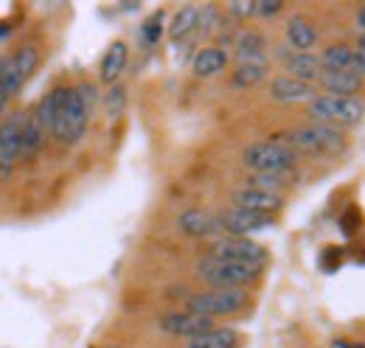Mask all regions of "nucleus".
<instances>
[{"instance_id": "f257e3e1", "label": "nucleus", "mask_w": 365, "mask_h": 348, "mask_svg": "<svg viewBox=\"0 0 365 348\" xmlns=\"http://www.w3.org/2000/svg\"><path fill=\"white\" fill-rule=\"evenodd\" d=\"M273 140L284 143L287 149H292L295 155H312V158H334L346 149V135L334 127L326 124H307V127H295V130L278 132Z\"/></svg>"}, {"instance_id": "f03ea898", "label": "nucleus", "mask_w": 365, "mask_h": 348, "mask_svg": "<svg viewBox=\"0 0 365 348\" xmlns=\"http://www.w3.org/2000/svg\"><path fill=\"white\" fill-rule=\"evenodd\" d=\"M264 267H253V264H239V261L214 259V256H202L194 267V275L208 284V290H247L250 284L259 281Z\"/></svg>"}, {"instance_id": "7ed1b4c3", "label": "nucleus", "mask_w": 365, "mask_h": 348, "mask_svg": "<svg viewBox=\"0 0 365 348\" xmlns=\"http://www.w3.org/2000/svg\"><path fill=\"white\" fill-rule=\"evenodd\" d=\"M37 65H40V51L31 43H23L11 53L0 56V110L3 113L9 107V98L17 96L20 87L34 76Z\"/></svg>"}, {"instance_id": "20e7f679", "label": "nucleus", "mask_w": 365, "mask_h": 348, "mask_svg": "<svg viewBox=\"0 0 365 348\" xmlns=\"http://www.w3.org/2000/svg\"><path fill=\"white\" fill-rule=\"evenodd\" d=\"M309 118L315 124L326 127H354L365 118V104L360 98H346V96H326L318 93L309 101Z\"/></svg>"}, {"instance_id": "39448f33", "label": "nucleus", "mask_w": 365, "mask_h": 348, "mask_svg": "<svg viewBox=\"0 0 365 348\" xmlns=\"http://www.w3.org/2000/svg\"><path fill=\"white\" fill-rule=\"evenodd\" d=\"M242 163L250 174H284L295 169L298 155L278 140H256L242 152Z\"/></svg>"}, {"instance_id": "423d86ee", "label": "nucleus", "mask_w": 365, "mask_h": 348, "mask_svg": "<svg viewBox=\"0 0 365 348\" xmlns=\"http://www.w3.org/2000/svg\"><path fill=\"white\" fill-rule=\"evenodd\" d=\"M247 304H250L247 290H205V292H197V295L185 298V309L188 312H194L200 317H208V320L236 314Z\"/></svg>"}, {"instance_id": "0eeeda50", "label": "nucleus", "mask_w": 365, "mask_h": 348, "mask_svg": "<svg viewBox=\"0 0 365 348\" xmlns=\"http://www.w3.org/2000/svg\"><path fill=\"white\" fill-rule=\"evenodd\" d=\"M208 256L225 261H239V264H253V267H264L267 259H270L264 245H259L253 239H245V236H220V239H214Z\"/></svg>"}, {"instance_id": "6e6552de", "label": "nucleus", "mask_w": 365, "mask_h": 348, "mask_svg": "<svg viewBox=\"0 0 365 348\" xmlns=\"http://www.w3.org/2000/svg\"><path fill=\"white\" fill-rule=\"evenodd\" d=\"M88 124H91V113H88V107L82 104V98H79L76 87H73L71 101H68L65 113L59 116V121H56V127L51 132V138L56 143H62V146H73V143H79L85 138Z\"/></svg>"}, {"instance_id": "1a4fd4ad", "label": "nucleus", "mask_w": 365, "mask_h": 348, "mask_svg": "<svg viewBox=\"0 0 365 348\" xmlns=\"http://www.w3.org/2000/svg\"><path fill=\"white\" fill-rule=\"evenodd\" d=\"M26 118L29 113L17 110L0 121V177H9L11 169L20 163V138H23Z\"/></svg>"}, {"instance_id": "9d476101", "label": "nucleus", "mask_w": 365, "mask_h": 348, "mask_svg": "<svg viewBox=\"0 0 365 348\" xmlns=\"http://www.w3.org/2000/svg\"><path fill=\"white\" fill-rule=\"evenodd\" d=\"M158 329H160L163 334H169V337H182V340L188 343V340H194V337L211 332V329H214V320L200 317V314H194V312H188V309H180V312H166V314L158 320Z\"/></svg>"}, {"instance_id": "9b49d317", "label": "nucleus", "mask_w": 365, "mask_h": 348, "mask_svg": "<svg viewBox=\"0 0 365 348\" xmlns=\"http://www.w3.org/2000/svg\"><path fill=\"white\" fill-rule=\"evenodd\" d=\"M220 219V227L225 236H245L250 239V233H259V230H267L273 227L275 217H264V214H253V211H242V208H225L217 214Z\"/></svg>"}, {"instance_id": "f8f14e48", "label": "nucleus", "mask_w": 365, "mask_h": 348, "mask_svg": "<svg viewBox=\"0 0 365 348\" xmlns=\"http://www.w3.org/2000/svg\"><path fill=\"white\" fill-rule=\"evenodd\" d=\"M71 93H73V87H68V85L53 87V90H48L46 96L37 101V107L31 110L34 118L40 121V127H43L48 135L53 132L56 121H59V116L65 113V107H68V101H71Z\"/></svg>"}, {"instance_id": "ddd939ff", "label": "nucleus", "mask_w": 365, "mask_h": 348, "mask_svg": "<svg viewBox=\"0 0 365 348\" xmlns=\"http://www.w3.org/2000/svg\"><path fill=\"white\" fill-rule=\"evenodd\" d=\"M233 208H242V211H253V214H264V217H275L284 205V200L278 194H267V191H259V188H236L233 191Z\"/></svg>"}, {"instance_id": "4468645a", "label": "nucleus", "mask_w": 365, "mask_h": 348, "mask_svg": "<svg viewBox=\"0 0 365 348\" xmlns=\"http://www.w3.org/2000/svg\"><path fill=\"white\" fill-rule=\"evenodd\" d=\"M281 65H284V73L292 76V79H301L307 85L318 82L320 73H323V65H320V56L312 53H301V51H281Z\"/></svg>"}, {"instance_id": "2eb2a0df", "label": "nucleus", "mask_w": 365, "mask_h": 348, "mask_svg": "<svg viewBox=\"0 0 365 348\" xmlns=\"http://www.w3.org/2000/svg\"><path fill=\"white\" fill-rule=\"evenodd\" d=\"M178 230L185 233V236H191V239H208V236L220 239V233H222L220 219L214 217V214H208V211H202V208L182 211L180 217H178Z\"/></svg>"}, {"instance_id": "dca6fc26", "label": "nucleus", "mask_w": 365, "mask_h": 348, "mask_svg": "<svg viewBox=\"0 0 365 348\" xmlns=\"http://www.w3.org/2000/svg\"><path fill=\"white\" fill-rule=\"evenodd\" d=\"M127 62H130V48H127V43L115 40V43L107 45V51H104V56L98 62V79H101V85L107 87L118 85V79L127 71Z\"/></svg>"}, {"instance_id": "f3484780", "label": "nucleus", "mask_w": 365, "mask_h": 348, "mask_svg": "<svg viewBox=\"0 0 365 348\" xmlns=\"http://www.w3.org/2000/svg\"><path fill=\"white\" fill-rule=\"evenodd\" d=\"M267 93H270V98L278 101V104H298V101H312L315 98V87L301 82V79H292L287 73L275 76Z\"/></svg>"}, {"instance_id": "a211bd4d", "label": "nucleus", "mask_w": 365, "mask_h": 348, "mask_svg": "<svg viewBox=\"0 0 365 348\" xmlns=\"http://www.w3.org/2000/svg\"><path fill=\"white\" fill-rule=\"evenodd\" d=\"M287 43L292 51H301V53H312L315 45H318V29L309 17L304 14H292L287 20Z\"/></svg>"}, {"instance_id": "6ab92c4d", "label": "nucleus", "mask_w": 365, "mask_h": 348, "mask_svg": "<svg viewBox=\"0 0 365 348\" xmlns=\"http://www.w3.org/2000/svg\"><path fill=\"white\" fill-rule=\"evenodd\" d=\"M230 62V53L220 45H208L202 51H197L194 62H191V73L197 79H211V76H220Z\"/></svg>"}, {"instance_id": "aec40b11", "label": "nucleus", "mask_w": 365, "mask_h": 348, "mask_svg": "<svg viewBox=\"0 0 365 348\" xmlns=\"http://www.w3.org/2000/svg\"><path fill=\"white\" fill-rule=\"evenodd\" d=\"M233 59H236V65H242V62H264L267 59V40H264V34L253 31V29L236 34V40H233Z\"/></svg>"}, {"instance_id": "412c9836", "label": "nucleus", "mask_w": 365, "mask_h": 348, "mask_svg": "<svg viewBox=\"0 0 365 348\" xmlns=\"http://www.w3.org/2000/svg\"><path fill=\"white\" fill-rule=\"evenodd\" d=\"M320 90L326 96H346V98H357V90L363 87V79L351 71H323L318 79Z\"/></svg>"}, {"instance_id": "4be33fe9", "label": "nucleus", "mask_w": 365, "mask_h": 348, "mask_svg": "<svg viewBox=\"0 0 365 348\" xmlns=\"http://www.w3.org/2000/svg\"><path fill=\"white\" fill-rule=\"evenodd\" d=\"M197 20H200V6H180L172 14L169 26H166L169 40L172 43H185V40L197 37Z\"/></svg>"}, {"instance_id": "5701e85b", "label": "nucleus", "mask_w": 365, "mask_h": 348, "mask_svg": "<svg viewBox=\"0 0 365 348\" xmlns=\"http://www.w3.org/2000/svg\"><path fill=\"white\" fill-rule=\"evenodd\" d=\"M46 138H48V132L40 127V121L34 118V113H29L26 127H23V138H20V163L37 158L40 149L46 146Z\"/></svg>"}, {"instance_id": "b1692460", "label": "nucleus", "mask_w": 365, "mask_h": 348, "mask_svg": "<svg viewBox=\"0 0 365 348\" xmlns=\"http://www.w3.org/2000/svg\"><path fill=\"white\" fill-rule=\"evenodd\" d=\"M267 73H270L267 59H264V62H242V65L233 68L230 85L236 87V90H250V87L262 85V82L267 79Z\"/></svg>"}, {"instance_id": "393cba45", "label": "nucleus", "mask_w": 365, "mask_h": 348, "mask_svg": "<svg viewBox=\"0 0 365 348\" xmlns=\"http://www.w3.org/2000/svg\"><path fill=\"white\" fill-rule=\"evenodd\" d=\"M185 348H239V332L228 326H214L211 332L188 340Z\"/></svg>"}, {"instance_id": "a878e982", "label": "nucleus", "mask_w": 365, "mask_h": 348, "mask_svg": "<svg viewBox=\"0 0 365 348\" xmlns=\"http://www.w3.org/2000/svg\"><path fill=\"white\" fill-rule=\"evenodd\" d=\"M354 51H357V48H351V45H346V43L326 45L323 53H320L323 71H351V65H354Z\"/></svg>"}, {"instance_id": "bb28decb", "label": "nucleus", "mask_w": 365, "mask_h": 348, "mask_svg": "<svg viewBox=\"0 0 365 348\" xmlns=\"http://www.w3.org/2000/svg\"><path fill=\"white\" fill-rule=\"evenodd\" d=\"M292 180V172H284V174H250L247 177V185L250 188H259V191H267V194H278L289 185Z\"/></svg>"}, {"instance_id": "cd10ccee", "label": "nucleus", "mask_w": 365, "mask_h": 348, "mask_svg": "<svg viewBox=\"0 0 365 348\" xmlns=\"http://www.w3.org/2000/svg\"><path fill=\"white\" fill-rule=\"evenodd\" d=\"M220 31V9L217 6H200V20H197V37H208Z\"/></svg>"}, {"instance_id": "c85d7f7f", "label": "nucleus", "mask_w": 365, "mask_h": 348, "mask_svg": "<svg viewBox=\"0 0 365 348\" xmlns=\"http://www.w3.org/2000/svg\"><path fill=\"white\" fill-rule=\"evenodd\" d=\"M104 104H107L110 118H118V116L124 113V107H127V90H124V85L110 87V90H107V98H104Z\"/></svg>"}, {"instance_id": "c756f323", "label": "nucleus", "mask_w": 365, "mask_h": 348, "mask_svg": "<svg viewBox=\"0 0 365 348\" xmlns=\"http://www.w3.org/2000/svg\"><path fill=\"white\" fill-rule=\"evenodd\" d=\"M163 29H166V23H163V11H158V14H155L152 20H146V23H143V29H140V37H143V43L155 45L158 40H160Z\"/></svg>"}, {"instance_id": "7c9ffc66", "label": "nucleus", "mask_w": 365, "mask_h": 348, "mask_svg": "<svg viewBox=\"0 0 365 348\" xmlns=\"http://www.w3.org/2000/svg\"><path fill=\"white\" fill-rule=\"evenodd\" d=\"M256 0H233V3H228V14L233 17V20H250V17H256Z\"/></svg>"}, {"instance_id": "2f4dec72", "label": "nucleus", "mask_w": 365, "mask_h": 348, "mask_svg": "<svg viewBox=\"0 0 365 348\" xmlns=\"http://www.w3.org/2000/svg\"><path fill=\"white\" fill-rule=\"evenodd\" d=\"M76 93H79V98H82V104L88 107V113L93 116V110L98 107V90L93 85H79L76 87Z\"/></svg>"}, {"instance_id": "473e14b6", "label": "nucleus", "mask_w": 365, "mask_h": 348, "mask_svg": "<svg viewBox=\"0 0 365 348\" xmlns=\"http://www.w3.org/2000/svg\"><path fill=\"white\" fill-rule=\"evenodd\" d=\"M256 9H259L256 17H273L284 9V3L281 0H262V3H256Z\"/></svg>"}, {"instance_id": "72a5a7b5", "label": "nucleus", "mask_w": 365, "mask_h": 348, "mask_svg": "<svg viewBox=\"0 0 365 348\" xmlns=\"http://www.w3.org/2000/svg\"><path fill=\"white\" fill-rule=\"evenodd\" d=\"M351 73H357L360 79H365V53H363V51H354V65H351Z\"/></svg>"}, {"instance_id": "f704fd0d", "label": "nucleus", "mask_w": 365, "mask_h": 348, "mask_svg": "<svg viewBox=\"0 0 365 348\" xmlns=\"http://www.w3.org/2000/svg\"><path fill=\"white\" fill-rule=\"evenodd\" d=\"M357 29H360V34H365V6L357 11Z\"/></svg>"}, {"instance_id": "c9c22d12", "label": "nucleus", "mask_w": 365, "mask_h": 348, "mask_svg": "<svg viewBox=\"0 0 365 348\" xmlns=\"http://www.w3.org/2000/svg\"><path fill=\"white\" fill-rule=\"evenodd\" d=\"M334 348H363V346H354V343H346V340H337Z\"/></svg>"}, {"instance_id": "e433bc0d", "label": "nucleus", "mask_w": 365, "mask_h": 348, "mask_svg": "<svg viewBox=\"0 0 365 348\" xmlns=\"http://www.w3.org/2000/svg\"><path fill=\"white\" fill-rule=\"evenodd\" d=\"M357 51H363V53H365V34H360V43H357Z\"/></svg>"}, {"instance_id": "4c0bfd02", "label": "nucleus", "mask_w": 365, "mask_h": 348, "mask_svg": "<svg viewBox=\"0 0 365 348\" xmlns=\"http://www.w3.org/2000/svg\"><path fill=\"white\" fill-rule=\"evenodd\" d=\"M0 121H3V110H0Z\"/></svg>"}]
</instances>
